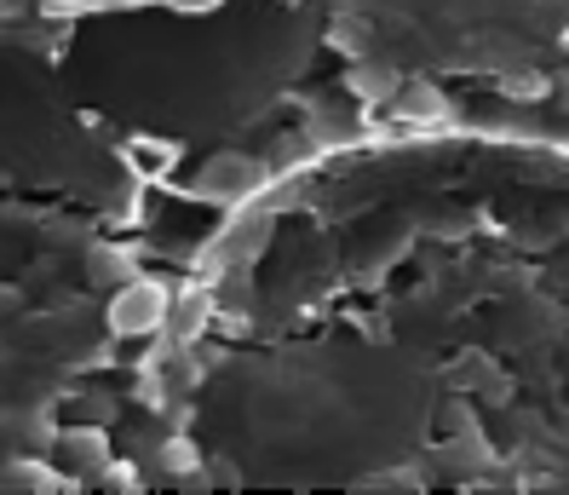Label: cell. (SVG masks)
Listing matches in <instances>:
<instances>
[{
	"instance_id": "277c9868",
	"label": "cell",
	"mask_w": 569,
	"mask_h": 495,
	"mask_svg": "<svg viewBox=\"0 0 569 495\" xmlns=\"http://www.w3.org/2000/svg\"><path fill=\"white\" fill-rule=\"evenodd\" d=\"M52 461L70 478H98L116 455H110V438L98 433V426H63V433L52 438Z\"/></svg>"
},
{
	"instance_id": "8992f818",
	"label": "cell",
	"mask_w": 569,
	"mask_h": 495,
	"mask_svg": "<svg viewBox=\"0 0 569 495\" xmlns=\"http://www.w3.org/2000/svg\"><path fill=\"white\" fill-rule=\"evenodd\" d=\"M87 277L98 283V288H116V283H127L132 277V266H127V254H116V248H92V259H87Z\"/></svg>"
},
{
	"instance_id": "7a4b0ae2",
	"label": "cell",
	"mask_w": 569,
	"mask_h": 495,
	"mask_svg": "<svg viewBox=\"0 0 569 495\" xmlns=\"http://www.w3.org/2000/svg\"><path fill=\"white\" fill-rule=\"evenodd\" d=\"M167 306H173V300H167V288L156 277H127L110 294L104 323H110L116 340H144V335H156V328L167 323Z\"/></svg>"
},
{
	"instance_id": "52a82bcc",
	"label": "cell",
	"mask_w": 569,
	"mask_h": 495,
	"mask_svg": "<svg viewBox=\"0 0 569 495\" xmlns=\"http://www.w3.org/2000/svg\"><path fill=\"white\" fill-rule=\"evenodd\" d=\"M98 484H104V489H139V473H132V467H116V461H110V467L98 473Z\"/></svg>"
},
{
	"instance_id": "6da1fadb",
	"label": "cell",
	"mask_w": 569,
	"mask_h": 495,
	"mask_svg": "<svg viewBox=\"0 0 569 495\" xmlns=\"http://www.w3.org/2000/svg\"><path fill=\"white\" fill-rule=\"evenodd\" d=\"M248 346L202 398L237 484L569 495V145L351 161L248 266Z\"/></svg>"
},
{
	"instance_id": "3957f363",
	"label": "cell",
	"mask_w": 569,
	"mask_h": 495,
	"mask_svg": "<svg viewBox=\"0 0 569 495\" xmlns=\"http://www.w3.org/2000/svg\"><path fill=\"white\" fill-rule=\"evenodd\" d=\"M264 185V168L253 156H242V150H213L202 168H196V196H208V202H248V196Z\"/></svg>"
},
{
	"instance_id": "5b68a950",
	"label": "cell",
	"mask_w": 569,
	"mask_h": 495,
	"mask_svg": "<svg viewBox=\"0 0 569 495\" xmlns=\"http://www.w3.org/2000/svg\"><path fill=\"white\" fill-rule=\"evenodd\" d=\"M0 489H36V495H52V489H70V473H52L47 461H12L7 473H0Z\"/></svg>"
}]
</instances>
